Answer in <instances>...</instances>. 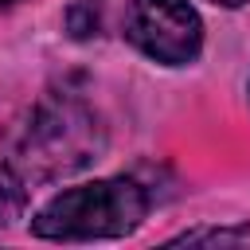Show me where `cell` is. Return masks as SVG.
Returning <instances> with one entry per match:
<instances>
[{
	"instance_id": "52a82bcc",
	"label": "cell",
	"mask_w": 250,
	"mask_h": 250,
	"mask_svg": "<svg viewBox=\"0 0 250 250\" xmlns=\"http://www.w3.org/2000/svg\"><path fill=\"white\" fill-rule=\"evenodd\" d=\"M0 4H12V0H0Z\"/></svg>"
},
{
	"instance_id": "6da1fadb",
	"label": "cell",
	"mask_w": 250,
	"mask_h": 250,
	"mask_svg": "<svg viewBox=\"0 0 250 250\" xmlns=\"http://www.w3.org/2000/svg\"><path fill=\"white\" fill-rule=\"evenodd\" d=\"M105 148L98 113L74 94L43 98L16 137V168L31 180H55L86 168Z\"/></svg>"
},
{
	"instance_id": "8992f818",
	"label": "cell",
	"mask_w": 250,
	"mask_h": 250,
	"mask_svg": "<svg viewBox=\"0 0 250 250\" xmlns=\"http://www.w3.org/2000/svg\"><path fill=\"white\" fill-rule=\"evenodd\" d=\"M211 4H219V8H238V4H246V0H211Z\"/></svg>"
},
{
	"instance_id": "277c9868",
	"label": "cell",
	"mask_w": 250,
	"mask_h": 250,
	"mask_svg": "<svg viewBox=\"0 0 250 250\" xmlns=\"http://www.w3.org/2000/svg\"><path fill=\"white\" fill-rule=\"evenodd\" d=\"M172 246H250V223L238 227H199L172 238Z\"/></svg>"
},
{
	"instance_id": "5b68a950",
	"label": "cell",
	"mask_w": 250,
	"mask_h": 250,
	"mask_svg": "<svg viewBox=\"0 0 250 250\" xmlns=\"http://www.w3.org/2000/svg\"><path fill=\"white\" fill-rule=\"evenodd\" d=\"M20 211H23V180L0 164V227L20 219Z\"/></svg>"
},
{
	"instance_id": "3957f363",
	"label": "cell",
	"mask_w": 250,
	"mask_h": 250,
	"mask_svg": "<svg viewBox=\"0 0 250 250\" xmlns=\"http://www.w3.org/2000/svg\"><path fill=\"white\" fill-rule=\"evenodd\" d=\"M125 39L164 66H184L203 47V20L188 0H133L125 8Z\"/></svg>"
},
{
	"instance_id": "7a4b0ae2",
	"label": "cell",
	"mask_w": 250,
	"mask_h": 250,
	"mask_svg": "<svg viewBox=\"0 0 250 250\" xmlns=\"http://www.w3.org/2000/svg\"><path fill=\"white\" fill-rule=\"evenodd\" d=\"M145 211H148V199L133 180H125V176L94 180V184L66 188L62 195H55L31 219V230L39 238H55V242L121 238L141 227Z\"/></svg>"
}]
</instances>
